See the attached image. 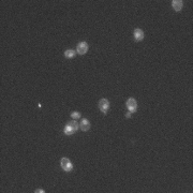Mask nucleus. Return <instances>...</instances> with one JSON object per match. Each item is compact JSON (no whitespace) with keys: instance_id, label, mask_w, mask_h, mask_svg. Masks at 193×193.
<instances>
[{"instance_id":"nucleus-1","label":"nucleus","mask_w":193,"mask_h":193,"mask_svg":"<svg viewBox=\"0 0 193 193\" xmlns=\"http://www.w3.org/2000/svg\"><path fill=\"white\" fill-rule=\"evenodd\" d=\"M60 164H61V167L65 172H71L73 169V165L71 163V161L68 159V158H63L60 161Z\"/></svg>"},{"instance_id":"nucleus-2","label":"nucleus","mask_w":193,"mask_h":193,"mask_svg":"<svg viewBox=\"0 0 193 193\" xmlns=\"http://www.w3.org/2000/svg\"><path fill=\"white\" fill-rule=\"evenodd\" d=\"M98 105H99L100 111L102 112L103 114H106L108 108H110V102H108V100H106V99H101V100L99 101Z\"/></svg>"},{"instance_id":"nucleus-3","label":"nucleus","mask_w":193,"mask_h":193,"mask_svg":"<svg viewBox=\"0 0 193 193\" xmlns=\"http://www.w3.org/2000/svg\"><path fill=\"white\" fill-rule=\"evenodd\" d=\"M127 107H128V110L130 111V113H134V112H136V110H137V103H136L135 99H133V98L128 99Z\"/></svg>"},{"instance_id":"nucleus-4","label":"nucleus","mask_w":193,"mask_h":193,"mask_svg":"<svg viewBox=\"0 0 193 193\" xmlns=\"http://www.w3.org/2000/svg\"><path fill=\"white\" fill-rule=\"evenodd\" d=\"M88 50V44L86 42H81L77 44V53L79 55H84L86 54V52Z\"/></svg>"},{"instance_id":"nucleus-5","label":"nucleus","mask_w":193,"mask_h":193,"mask_svg":"<svg viewBox=\"0 0 193 193\" xmlns=\"http://www.w3.org/2000/svg\"><path fill=\"white\" fill-rule=\"evenodd\" d=\"M134 39L136 41H142L144 39V31L140 28L135 29L134 30Z\"/></svg>"},{"instance_id":"nucleus-6","label":"nucleus","mask_w":193,"mask_h":193,"mask_svg":"<svg viewBox=\"0 0 193 193\" xmlns=\"http://www.w3.org/2000/svg\"><path fill=\"white\" fill-rule=\"evenodd\" d=\"M79 128H81V130L84 132H87L89 129H90V123L87 119H82L81 121V124H79Z\"/></svg>"},{"instance_id":"nucleus-7","label":"nucleus","mask_w":193,"mask_h":193,"mask_svg":"<svg viewBox=\"0 0 193 193\" xmlns=\"http://www.w3.org/2000/svg\"><path fill=\"white\" fill-rule=\"evenodd\" d=\"M172 5H173V8H174V10H175L176 12H179L181 9H182L184 3H182V1H181V0H174V1L172 2Z\"/></svg>"},{"instance_id":"nucleus-8","label":"nucleus","mask_w":193,"mask_h":193,"mask_svg":"<svg viewBox=\"0 0 193 193\" xmlns=\"http://www.w3.org/2000/svg\"><path fill=\"white\" fill-rule=\"evenodd\" d=\"M74 133H75L74 129L68 123V124L66 126V128H65V134H66V135H72V134H74Z\"/></svg>"},{"instance_id":"nucleus-9","label":"nucleus","mask_w":193,"mask_h":193,"mask_svg":"<svg viewBox=\"0 0 193 193\" xmlns=\"http://www.w3.org/2000/svg\"><path fill=\"white\" fill-rule=\"evenodd\" d=\"M75 56V52L73 49H68L65 52V57L66 58H73Z\"/></svg>"},{"instance_id":"nucleus-10","label":"nucleus","mask_w":193,"mask_h":193,"mask_svg":"<svg viewBox=\"0 0 193 193\" xmlns=\"http://www.w3.org/2000/svg\"><path fill=\"white\" fill-rule=\"evenodd\" d=\"M71 116H72V118H74V119H77V118L81 117V114H79L78 112H73V113L71 114Z\"/></svg>"},{"instance_id":"nucleus-11","label":"nucleus","mask_w":193,"mask_h":193,"mask_svg":"<svg viewBox=\"0 0 193 193\" xmlns=\"http://www.w3.org/2000/svg\"><path fill=\"white\" fill-rule=\"evenodd\" d=\"M34 192H36V193H43L44 191H43L42 189H37L36 191H34Z\"/></svg>"},{"instance_id":"nucleus-12","label":"nucleus","mask_w":193,"mask_h":193,"mask_svg":"<svg viewBox=\"0 0 193 193\" xmlns=\"http://www.w3.org/2000/svg\"><path fill=\"white\" fill-rule=\"evenodd\" d=\"M130 114H131V113H128L127 115H126V117H127V118H129V117H130V116H131V115H130Z\"/></svg>"}]
</instances>
